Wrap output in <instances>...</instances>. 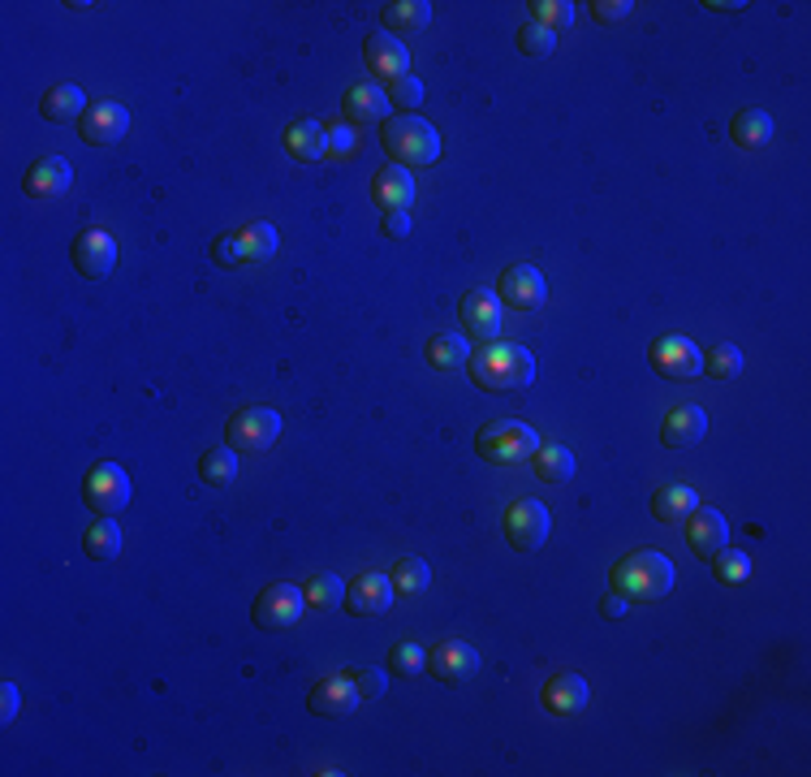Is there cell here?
Listing matches in <instances>:
<instances>
[{
	"mask_svg": "<svg viewBox=\"0 0 811 777\" xmlns=\"http://www.w3.org/2000/svg\"><path fill=\"white\" fill-rule=\"evenodd\" d=\"M471 380L484 393H523L536 380V359L514 342H488L471 355Z\"/></svg>",
	"mask_w": 811,
	"mask_h": 777,
	"instance_id": "obj_1",
	"label": "cell"
},
{
	"mask_svg": "<svg viewBox=\"0 0 811 777\" xmlns=\"http://www.w3.org/2000/svg\"><path fill=\"white\" fill-rule=\"evenodd\" d=\"M674 588V561L656 549H634L609 570V592H618L626 605L631 600H661Z\"/></svg>",
	"mask_w": 811,
	"mask_h": 777,
	"instance_id": "obj_2",
	"label": "cell"
},
{
	"mask_svg": "<svg viewBox=\"0 0 811 777\" xmlns=\"http://www.w3.org/2000/svg\"><path fill=\"white\" fill-rule=\"evenodd\" d=\"M380 147L402 169H410V165H436L441 160V135L423 117H410V113L380 122Z\"/></svg>",
	"mask_w": 811,
	"mask_h": 777,
	"instance_id": "obj_3",
	"label": "cell"
},
{
	"mask_svg": "<svg viewBox=\"0 0 811 777\" xmlns=\"http://www.w3.org/2000/svg\"><path fill=\"white\" fill-rule=\"evenodd\" d=\"M475 450L484 462H496V466H514L523 458H531L540 450V432L531 423H518V419H496V423H484L480 437H475Z\"/></svg>",
	"mask_w": 811,
	"mask_h": 777,
	"instance_id": "obj_4",
	"label": "cell"
},
{
	"mask_svg": "<svg viewBox=\"0 0 811 777\" xmlns=\"http://www.w3.org/2000/svg\"><path fill=\"white\" fill-rule=\"evenodd\" d=\"M276 437H281V414L272 411V407H242L225 423V441L233 454H246V458L268 454L272 445H276Z\"/></svg>",
	"mask_w": 811,
	"mask_h": 777,
	"instance_id": "obj_5",
	"label": "cell"
},
{
	"mask_svg": "<svg viewBox=\"0 0 811 777\" xmlns=\"http://www.w3.org/2000/svg\"><path fill=\"white\" fill-rule=\"evenodd\" d=\"M130 475L117 466V462H99V466H91L87 480H83V502L91 505V514H104V518H113L117 510H126L130 505Z\"/></svg>",
	"mask_w": 811,
	"mask_h": 777,
	"instance_id": "obj_6",
	"label": "cell"
},
{
	"mask_svg": "<svg viewBox=\"0 0 811 777\" xmlns=\"http://www.w3.org/2000/svg\"><path fill=\"white\" fill-rule=\"evenodd\" d=\"M501 527H505V540H509V549L518 553H536L548 540V532H552V518H548V510L544 502H514L505 505V514H501Z\"/></svg>",
	"mask_w": 811,
	"mask_h": 777,
	"instance_id": "obj_7",
	"label": "cell"
},
{
	"mask_svg": "<svg viewBox=\"0 0 811 777\" xmlns=\"http://www.w3.org/2000/svg\"><path fill=\"white\" fill-rule=\"evenodd\" d=\"M647 364H652L656 376H665V380H695V376L704 371V350H699L691 337L670 333V337H661V342L647 350Z\"/></svg>",
	"mask_w": 811,
	"mask_h": 777,
	"instance_id": "obj_8",
	"label": "cell"
},
{
	"mask_svg": "<svg viewBox=\"0 0 811 777\" xmlns=\"http://www.w3.org/2000/svg\"><path fill=\"white\" fill-rule=\"evenodd\" d=\"M303 605H307L303 588H294V584H272V588H264V592L255 596L251 618H255L260 631H289V627L303 618Z\"/></svg>",
	"mask_w": 811,
	"mask_h": 777,
	"instance_id": "obj_9",
	"label": "cell"
},
{
	"mask_svg": "<svg viewBox=\"0 0 811 777\" xmlns=\"http://www.w3.org/2000/svg\"><path fill=\"white\" fill-rule=\"evenodd\" d=\"M501 303H509L514 312H540L544 303H548V281H544L540 269H531V264H509L505 273H501Z\"/></svg>",
	"mask_w": 811,
	"mask_h": 777,
	"instance_id": "obj_10",
	"label": "cell"
},
{
	"mask_svg": "<svg viewBox=\"0 0 811 777\" xmlns=\"http://www.w3.org/2000/svg\"><path fill=\"white\" fill-rule=\"evenodd\" d=\"M428 674L450 686H466L480 674V652L466 640H445L428 652Z\"/></svg>",
	"mask_w": 811,
	"mask_h": 777,
	"instance_id": "obj_11",
	"label": "cell"
},
{
	"mask_svg": "<svg viewBox=\"0 0 811 777\" xmlns=\"http://www.w3.org/2000/svg\"><path fill=\"white\" fill-rule=\"evenodd\" d=\"M359 704H362V695L350 674H328V679H319V683L307 691V708H312L316 717H328V722L350 717Z\"/></svg>",
	"mask_w": 811,
	"mask_h": 777,
	"instance_id": "obj_12",
	"label": "cell"
},
{
	"mask_svg": "<svg viewBox=\"0 0 811 777\" xmlns=\"http://www.w3.org/2000/svg\"><path fill=\"white\" fill-rule=\"evenodd\" d=\"M457 316L466 324V333L475 337V342H496L501 337V324H505V307H501V298H496L493 290H471L466 298H462V307H457Z\"/></svg>",
	"mask_w": 811,
	"mask_h": 777,
	"instance_id": "obj_13",
	"label": "cell"
},
{
	"mask_svg": "<svg viewBox=\"0 0 811 777\" xmlns=\"http://www.w3.org/2000/svg\"><path fill=\"white\" fill-rule=\"evenodd\" d=\"M74 269L87 276V281H104V276L117 269V242L104 233V229H83L74 238Z\"/></svg>",
	"mask_w": 811,
	"mask_h": 777,
	"instance_id": "obj_14",
	"label": "cell"
},
{
	"mask_svg": "<svg viewBox=\"0 0 811 777\" xmlns=\"http://www.w3.org/2000/svg\"><path fill=\"white\" fill-rule=\"evenodd\" d=\"M362 56H367L371 78L398 83V78L410 74V48H406L402 40H393V35H385V31H376V35L362 40Z\"/></svg>",
	"mask_w": 811,
	"mask_h": 777,
	"instance_id": "obj_15",
	"label": "cell"
},
{
	"mask_svg": "<svg viewBox=\"0 0 811 777\" xmlns=\"http://www.w3.org/2000/svg\"><path fill=\"white\" fill-rule=\"evenodd\" d=\"M686 540H691L695 557H704V561H713L722 549H729V523H725L722 510L695 505V514L686 518Z\"/></svg>",
	"mask_w": 811,
	"mask_h": 777,
	"instance_id": "obj_16",
	"label": "cell"
},
{
	"mask_svg": "<svg viewBox=\"0 0 811 777\" xmlns=\"http://www.w3.org/2000/svg\"><path fill=\"white\" fill-rule=\"evenodd\" d=\"M393 579L389 575H376V570H367L359 575L350 588H346V600H341V609L346 613H355V618H376V613H385L389 605H393Z\"/></svg>",
	"mask_w": 811,
	"mask_h": 777,
	"instance_id": "obj_17",
	"label": "cell"
},
{
	"mask_svg": "<svg viewBox=\"0 0 811 777\" xmlns=\"http://www.w3.org/2000/svg\"><path fill=\"white\" fill-rule=\"evenodd\" d=\"M126 130H130V113L122 104H95L78 117V135L87 138L91 147H113L126 138Z\"/></svg>",
	"mask_w": 811,
	"mask_h": 777,
	"instance_id": "obj_18",
	"label": "cell"
},
{
	"mask_svg": "<svg viewBox=\"0 0 811 777\" xmlns=\"http://www.w3.org/2000/svg\"><path fill=\"white\" fill-rule=\"evenodd\" d=\"M70 186H74V169H70L65 156H44V160H35V165L22 174V190H27L31 199H56V195H65Z\"/></svg>",
	"mask_w": 811,
	"mask_h": 777,
	"instance_id": "obj_19",
	"label": "cell"
},
{
	"mask_svg": "<svg viewBox=\"0 0 811 777\" xmlns=\"http://www.w3.org/2000/svg\"><path fill=\"white\" fill-rule=\"evenodd\" d=\"M704 432H708V414L686 402V407H674V411L665 414L661 441H665L670 450H695V445L704 441Z\"/></svg>",
	"mask_w": 811,
	"mask_h": 777,
	"instance_id": "obj_20",
	"label": "cell"
},
{
	"mask_svg": "<svg viewBox=\"0 0 811 777\" xmlns=\"http://www.w3.org/2000/svg\"><path fill=\"white\" fill-rule=\"evenodd\" d=\"M540 700H544V708L557 713V717H579L587 708V683L579 674H570V670H566V674H552V679L544 683Z\"/></svg>",
	"mask_w": 811,
	"mask_h": 777,
	"instance_id": "obj_21",
	"label": "cell"
},
{
	"mask_svg": "<svg viewBox=\"0 0 811 777\" xmlns=\"http://www.w3.org/2000/svg\"><path fill=\"white\" fill-rule=\"evenodd\" d=\"M371 199L380 203V212H410V203H414V178H410V169H402V165L380 169L376 182H371Z\"/></svg>",
	"mask_w": 811,
	"mask_h": 777,
	"instance_id": "obj_22",
	"label": "cell"
},
{
	"mask_svg": "<svg viewBox=\"0 0 811 777\" xmlns=\"http://www.w3.org/2000/svg\"><path fill=\"white\" fill-rule=\"evenodd\" d=\"M341 113L350 122H389V95L380 92L376 83H355L341 95Z\"/></svg>",
	"mask_w": 811,
	"mask_h": 777,
	"instance_id": "obj_23",
	"label": "cell"
},
{
	"mask_svg": "<svg viewBox=\"0 0 811 777\" xmlns=\"http://www.w3.org/2000/svg\"><path fill=\"white\" fill-rule=\"evenodd\" d=\"M285 151L294 156V160H303V165H316L328 156V130L319 126V122H294L289 130H285Z\"/></svg>",
	"mask_w": 811,
	"mask_h": 777,
	"instance_id": "obj_24",
	"label": "cell"
},
{
	"mask_svg": "<svg viewBox=\"0 0 811 777\" xmlns=\"http://www.w3.org/2000/svg\"><path fill=\"white\" fill-rule=\"evenodd\" d=\"M432 22V4L428 0H393V4H385V31L389 35H419L423 27Z\"/></svg>",
	"mask_w": 811,
	"mask_h": 777,
	"instance_id": "obj_25",
	"label": "cell"
},
{
	"mask_svg": "<svg viewBox=\"0 0 811 777\" xmlns=\"http://www.w3.org/2000/svg\"><path fill=\"white\" fill-rule=\"evenodd\" d=\"M40 113H44V122H52V126L74 122V117L87 113V95H83V87H74V83H56V87H48V95L40 99Z\"/></svg>",
	"mask_w": 811,
	"mask_h": 777,
	"instance_id": "obj_26",
	"label": "cell"
},
{
	"mask_svg": "<svg viewBox=\"0 0 811 777\" xmlns=\"http://www.w3.org/2000/svg\"><path fill=\"white\" fill-rule=\"evenodd\" d=\"M695 505H699V493H695V489L670 484V489H661V493L652 497V514H656L661 523H670V527H682V523L695 514Z\"/></svg>",
	"mask_w": 811,
	"mask_h": 777,
	"instance_id": "obj_27",
	"label": "cell"
},
{
	"mask_svg": "<svg viewBox=\"0 0 811 777\" xmlns=\"http://www.w3.org/2000/svg\"><path fill=\"white\" fill-rule=\"evenodd\" d=\"M729 138H734V147H765L768 138H772V117H768L765 108H742V113H734V122H729Z\"/></svg>",
	"mask_w": 811,
	"mask_h": 777,
	"instance_id": "obj_28",
	"label": "cell"
},
{
	"mask_svg": "<svg viewBox=\"0 0 811 777\" xmlns=\"http://www.w3.org/2000/svg\"><path fill=\"white\" fill-rule=\"evenodd\" d=\"M531 471L544 484H570L575 480V454L566 445H540L531 454Z\"/></svg>",
	"mask_w": 811,
	"mask_h": 777,
	"instance_id": "obj_29",
	"label": "cell"
},
{
	"mask_svg": "<svg viewBox=\"0 0 811 777\" xmlns=\"http://www.w3.org/2000/svg\"><path fill=\"white\" fill-rule=\"evenodd\" d=\"M423 355H428V364L436 367V371H457V367L471 364V346H466L462 333H436Z\"/></svg>",
	"mask_w": 811,
	"mask_h": 777,
	"instance_id": "obj_30",
	"label": "cell"
},
{
	"mask_svg": "<svg viewBox=\"0 0 811 777\" xmlns=\"http://www.w3.org/2000/svg\"><path fill=\"white\" fill-rule=\"evenodd\" d=\"M199 480L208 489H217V493L233 489V480H238V454L229 445L225 450H208V454L199 458Z\"/></svg>",
	"mask_w": 811,
	"mask_h": 777,
	"instance_id": "obj_31",
	"label": "cell"
},
{
	"mask_svg": "<svg viewBox=\"0 0 811 777\" xmlns=\"http://www.w3.org/2000/svg\"><path fill=\"white\" fill-rule=\"evenodd\" d=\"M83 549H87V557H95V561H113L117 553H122V527L113 523V518H95L87 527V536H83Z\"/></svg>",
	"mask_w": 811,
	"mask_h": 777,
	"instance_id": "obj_32",
	"label": "cell"
},
{
	"mask_svg": "<svg viewBox=\"0 0 811 777\" xmlns=\"http://www.w3.org/2000/svg\"><path fill=\"white\" fill-rule=\"evenodd\" d=\"M238 233V242H242V251H246V264L255 260V264H264L276 255V229L268 221H246L242 229H233Z\"/></svg>",
	"mask_w": 811,
	"mask_h": 777,
	"instance_id": "obj_33",
	"label": "cell"
},
{
	"mask_svg": "<svg viewBox=\"0 0 811 777\" xmlns=\"http://www.w3.org/2000/svg\"><path fill=\"white\" fill-rule=\"evenodd\" d=\"M389 579H393V592L398 596H423L428 584H432V570H428L423 557H398Z\"/></svg>",
	"mask_w": 811,
	"mask_h": 777,
	"instance_id": "obj_34",
	"label": "cell"
},
{
	"mask_svg": "<svg viewBox=\"0 0 811 777\" xmlns=\"http://www.w3.org/2000/svg\"><path fill=\"white\" fill-rule=\"evenodd\" d=\"M303 596H307L312 609H337V605L346 600V584H341L337 575H312V579L303 584Z\"/></svg>",
	"mask_w": 811,
	"mask_h": 777,
	"instance_id": "obj_35",
	"label": "cell"
},
{
	"mask_svg": "<svg viewBox=\"0 0 811 777\" xmlns=\"http://www.w3.org/2000/svg\"><path fill=\"white\" fill-rule=\"evenodd\" d=\"M704 371H708L713 380H734V376L742 371V350H738L734 342H722V346H713V350L704 355Z\"/></svg>",
	"mask_w": 811,
	"mask_h": 777,
	"instance_id": "obj_36",
	"label": "cell"
},
{
	"mask_svg": "<svg viewBox=\"0 0 811 777\" xmlns=\"http://www.w3.org/2000/svg\"><path fill=\"white\" fill-rule=\"evenodd\" d=\"M531 13H536V22H540L544 31H561V27L575 22V4L570 0H536Z\"/></svg>",
	"mask_w": 811,
	"mask_h": 777,
	"instance_id": "obj_37",
	"label": "cell"
},
{
	"mask_svg": "<svg viewBox=\"0 0 811 777\" xmlns=\"http://www.w3.org/2000/svg\"><path fill=\"white\" fill-rule=\"evenodd\" d=\"M389 665H393L398 674H406V679H414V674H423V670H428V652H423L419 643H393Z\"/></svg>",
	"mask_w": 811,
	"mask_h": 777,
	"instance_id": "obj_38",
	"label": "cell"
},
{
	"mask_svg": "<svg viewBox=\"0 0 811 777\" xmlns=\"http://www.w3.org/2000/svg\"><path fill=\"white\" fill-rule=\"evenodd\" d=\"M518 48H523V56H552L557 35H552V31H544L540 22H527V27L518 31Z\"/></svg>",
	"mask_w": 811,
	"mask_h": 777,
	"instance_id": "obj_39",
	"label": "cell"
},
{
	"mask_svg": "<svg viewBox=\"0 0 811 777\" xmlns=\"http://www.w3.org/2000/svg\"><path fill=\"white\" fill-rule=\"evenodd\" d=\"M389 104H398L406 113H414L419 104H423V83L414 78V74H406L398 83H389Z\"/></svg>",
	"mask_w": 811,
	"mask_h": 777,
	"instance_id": "obj_40",
	"label": "cell"
},
{
	"mask_svg": "<svg viewBox=\"0 0 811 777\" xmlns=\"http://www.w3.org/2000/svg\"><path fill=\"white\" fill-rule=\"evenodd\" d=\"M212 260H217L221 269H238V264H246V251H242L238 233H221V238L212 242Z\"/></svg>",
	"mask_w": 811,
	"mask_h": 777,
	"instance_id": "obj_41",
	"label": "cell"
},
{
	"mask_svg": "<svg viewBox=\"0 0 811 777\" xmlns=\"http://www.w3.org/2000/svg\"><path fill=\"white\" fill-rule=\"evenodd\" d=\"M350 679H355L362 700H380V695H385V686H389V679H385L380 670H355Z\"/></svg>",
	"mask_w": 811,
	"mask_h": 777,
	"instance_id": "obj_42",
	"label": "cell"
},
{
	"mask_svg": "<svg viewBox=\"0 0 811 777\" xmlns=\"http://www.w3.org/2000/svg\"><path fill=\"white\" fill-rule=\"evenodd\" d=\"M631 9H634L631 0H596V4H591L596 22H604V27H609V22H622V18L631 13Z\"/></svg>",
	"mask_w": 811,
	"mask_h": 777,
	"instance_id": "obj_43",
	"label": "cell"
},
{
	"mask_svg": "<svg viewBox=\"0 0 811 777\" xmlns=\"http://www.w3.org/2000/svg\"><path fill=\"white\" fill-rule=\"evenodd\" d=\"M713 561H717L722 579H742V575H747V557H742V553L722 549V553H717V557H713Z\"/></svg>",
	"mask_w": 811,
	"mask_h": 777,
	"instance_id": "obj_44",
	"label": "cell"
},
{
	"mask_svg": "<svg viewBox=\"0 0 811 777\" xmlns=\"http://www.w3.org/2000/svg\"><path fill=\"white\" fill-rule=\"evenodd\" d=\"M355 151V130L350 126H333L328 130V156H350Z\"/></svg>",
	"mask_w": 811,
	"mask_h": 777,
	"instance_id": "obj_45",
	"label": "cell"
},
{
	"mask_svg": "<svg viewBox=\"0 0 811 777\" xmlns=\"http://www.w3.org/2000/svg\"><path fill=\"white\" fill-rule=\"evenodd\" d=\"M0 700H4V708H0V722L9 726V722L18 717V686H13V683H4V686H0Z\"/></svg>",
	"mask_w": 811,
	"mask_h": 777,
	"instance_id": "obj_46",
	"label": "cell"
},
{
	"mask_svg": "<svg viewBox=\"0 0 811 777\" xmlns=\"http://www.w3.org/2000/svg\"><path fill=\"white\" fill-rule=\"evenodd\" d=\"M385 233L389 238H406L410 233V212H385Z\"/></svg>",
	"mask_w": 811,
	"mask_h": 777,
	"instance_id": "obj_47",
	"label": "cell"
},
{
	"mask_svg": "<svg viewBox=\"0 0 811 777\" xmlns=\"http://www.w3.org/2000/svg\"><path fill=\"white\" fill-rule=\"evenodd\" d=\"M600 613H604V618H622V613H626V600H622L618 592H609L604 600H600Z\"/></svg>",
	"mask_w": 811,
	"mask_h": 777,
	"instance_id": "obj_48",
	"label": "cell"
}]
</instances>
